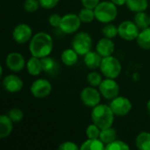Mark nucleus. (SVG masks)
<instances>
[{"label": "nucleus", "instance_id": "nucleus-1", "mask_svg": "<svg viewBox=\"0 0 150 150\" xmlns=\"http://www.w3.org/2000/svg\"><path fill=\"white\" fill-rule=\"evenodd\" d=\"M54 47L52 37L44 32L37 33L30 40L29 51L33 56L43 58L48 56Z\"/></svg>", "mask_w": 150, "mask_h": 150}, {"label": "nucleus", "instance_id": "nucleus-2", "mask_svg": "<svg viewBox=\"0 0 150 150\" xmlns=\"http://www.w3.org/2000/svg\"><path fill=\"white\" fill-rule=\"evenodd\" d=\"M114 112L110 105H98L91 111V120L101 130L111 127L114 121Z\"/></svg>", "mask_w": 150, "mask_h": 150}, {"label": "nucleus", "instance_id": "nucleus-3", "mask_svg": "<svg viewBox=\"0 0 150 150\" xmlns=\"http://www.w3.org/2000/svg\"><path fill=\"white\" fill-rule=\"evenodd\" d=\"M94 11L96 19L105 24L112 22L118 15L117 5L112 1L100 2L94 9Z\"/></svg>", "mask_w": 150, "mask_h": 150}, {"label": "nucleus", "instance_id": "nucleus-4", "mask_svg": "<svg viewBox=\"0 0 150 150\" xmlns=\"http://www.w3.org/2000/svg\"><path fill=\"white\" fill-rule=\"evenodd\" d=\"M99 69L102 74L106 78L116 79L120 75L122 67H121V63L116 57L110 55V56L103 57Z\"/></svg>", "mask_w": 150, "mask_h": 150}, {"label": "nucleus", "instance_id": "nucleus-5", "mask_svg": "<svg viewBox=\"0 0 150 150\" xmlns=\"http://www.w3.org/2000/svg\"><path fill=\"white\" fill-rule=\"evenodd\" d=\"M92 47V40L91 35L85 32L77 33L72 40V48L79 54L85 55L91 51Z\"/></svg>", "mask_w": 150, "mask_h": 150}, {"label": "nucleus", "instance_id": "nucleus-6", "mask_svg": "<svg viewBox=\"0 0 150 150\" xmlns=\"http://www.w3.org/2000/svg\"><path fill=\"white\" fill-rule=\"evenodd\" d=\"M81 19L78 15L75 13H68L62 17L60 29L66 34H71L76 33L81 25Z\"/></svg>", "mask_w": 150, "mask_h": 150}, {"label": "nucleus", "instance_id": "nucleus-7", "mask_svg": "<svg viewBox=\"0 0 150 150\" xmlns=\"http://www.w3.org/2000/svg\"><path fill=\"white\" fill-rule=\"evenodd\" d=\"M118 32L120 38L125 40L131 41L137 39L140 33V28L137 26L134 21L125 20L118 26Z\"/></svg>", "mask_w": 150, "mask_h": 150}, {"label": "nucleus", "instance_id": "nucleus-8", "mask_svg": "<svg viewBox=\"0 0 150 150\" xmlns=\"http://www.w3.org/2000/svg\"><path fill=\"white\" fill-rule=\"evenodd\" d=\"M101 93L93 86H88L82 90L80 93V98L83 105L88 107H95L100 103Z\"/></svg>", "mask_w": 150, "mask_h": 150}, {"label": "nucleus", "instance_id": "nucleus-9", "mask_svg": "<svg viewBox=\"0 0 150 150\" xmlns=\"http://www.w3.org/2000/svg\"><path fill=\"white\" fill-rule=\"evenodd\" d=\"M30 91L34 98H44L50 95L52 91V84L48 80L44 78H40L35 80L32 83Z\"/></svg>", "mask_w": 150, "mask_h": 150}, {"label": "nucleus", "instance_id": "nucleus-10", "mask_svg": "<svg viewBox=\"0 0 150 150\" xmlns=\"http://www.w3.org/2000/svg\"><path fill=\"white\" fill-rule=\"evenodd\" d=\"M98 88L101 95L109 100L115 98L120 93V85L112 78H106L103 80Z\"/></svg>", "mask_w": 150, "mask_h": 150}, {"label": "nucleus", "instance_id": "nucleus-11", "mask_svg": "<svg viewBox=\"0 0 150 150\" xmlns=\"http://www.w3.org/2000/svg\"><path fill=\"white\" fill-rule=\"evenodd\" d=\"M110 107L112 112L117 116H126L132 110V103L131 101L125 97H116L112 99L110 103Z\"/></svg>", "mask_w": 150, "mask_h": 150}, {"label": "nucleus", "instance_id": "nucleus-12", "mask_svg": "<svg viewBox=\"0 0 150 150\" xmlns=\"http://www.w3.org/2000/svg\"><path fill=\"white\" fill-rule=\"evenodd\" d=\"M33 37V31L30 25L25 23L17 25L12 31V38L18 44H24L31 40Z\"/></svg>", "mask_w": 150, "mask_h": 150}, {"label": "nucleus", "instance_id": "nucleus-13", "mask_svg": "<svg viewBox=\"0 0 150 150\" xmlns=\"http://www.w3.org/2000/svg\"><path fill=\"white\" fill-rule=\"evenodd\" d=\"M5 64L7 68L13 72L21 71L26 65L24 56L18 52H11L6 56Z\"/></svg>", "mask_w": 150, "mask_h": 150}, {"label": "nucleus", "instance_id": "nucleus-14", "mask_svg": "<svg viewBox=\"0 0 150 150\" xmlns=\"http://www.w3.org/2000/svg\"><path fill=\"white\" fill-rule=\"evenodd\" d=\"M3 86L5 91L11 93H16L22 90L24 83L22 79L16 75H8L3 79Z\"/></svg>", "mask_w": 150, "mask_h": 150}, {"label": "nucleus", "instance_id": "nucleus-15", "mask_svg": "<svg viewBox=\"0 0 150 150\" xmlns=\"http://www.w3.org/2000/svg\"><path fill=\"white\" fill-rule=\"evenodd\" d=\"M115 49V45L112 39L109 38H102L98 40L96 46V51L102 56V57H106L110 56L113 54Z\"/></svg>", "mask_w": 150, "mask_h": 150}, {"label": "nucleus", "instance_id": "nucleus-16", "mask_svg": "<svg viewBox=\"0 0 150 150\" xmlns=\"http://www.w3.org/2000/svg\"><path fill=\"white\" fill-rule=\"evenodd\" d=\"M103 57L96 51H90L84 55V64L90 69H97L100 67Z\"/></svg>", "mask_w": 150, "mask_h": 150}, {"label": "nucleus", "instance_id": "nucleus-17", "mask_svg": "<svg viewBox=\"0 0 150 150\" xmlns=\"http://www.w3.org/2000/svg\"><path fill=\"white\" fill-rule=\"evenodd\" d=\"M26 69L29 75L31 76H39L41 71L43 70L42 69V63H41V59L36 56H33L29 58V60L26 62Z\"/></svg>", "mask_w": 150, "mask_h": 150}, {"label": "nucleus", "instance_id": "nucleus-18", "mask_svg": "<svg viewBox=\"0 0 150 150\" xmlns=\"http://www.w3.org/2000/svg\"><path fill=\"white\" fill-rule=\"evenodd\" d=\"M13 122L8 115L3 114L0 117V139L7 138L12 132Z\"/></svg>", "mask_w": 150, "mask_h": 150}, {"label": "nucleus", "instance_id": "nucleus-19", "mask_svg": "<svg viewBox=\"0 0 150 150\" xmlns=\"http://www.w3.org/2000/svg\"><path fill=\"white\" fill-rule=\"evenodd\" d=\"M41 59V63H42V69L43 71H45L47 74H56L59 70L60 65L59 63L53 58L48 56L40 58Z\"/></svg>", "mask_w": 150, "mask_h": 150}, {"label": "nucleus", "instance_id": "nucleus-20", "mask_svg": "<svg viewBox=\"0 0 150 150\" xmlns=\"http://www.w3.org/2000/svg\"><path fill=\"white\" fill-rule=\"evenodd\" d=\"M78 54L73 48H67L63 50L61 54V60L66 66H73L78 61Z\"/></svg>", "mask_w": 150, "mask_h": 150}, {"label": "nucleus", "instance_id": "nucleus-21", "mask_svg": "<svg viewBox=\"0 0 150 150\" xmlns=\"http://www.w3.org/2000/svg\"><path fill=\"white\" fill-rule=\"evenodd\" d=\"M81 150H104L105 149V144L100 139H88L82 143Z\"/></svg>", "mask_w": 150, "mask_h": 150}, {"label": "nucleus", "instance_id": "nucleus-22", "mask_svg": "<svg viewBox=\"0 0 150 150\" xmlns=\"http://www.w3.org/2000/svg\"><path fill=\"white\" fill-rule=\"evenodd\" d=\"M136 40L140 47L147 50L150 49V26L140 32Z\"/></svg>", "mask_w": 150, "mask_h": 150}, {"label": "nucleus", "instance_id": "nucleus-23", "mask_svg": "<svg viewBox=\"0 0 150 150\" xmlns=\"http://www.w3.org/2000/svg\"><path fill=\"white\" fill-rule=\"evenodd\" d=\"M135 145L140 150H150V133L142 132L135 140Z\"/></svg>", "mask_w": 150, "mask_h": 150}, {"label": "nucleus", "instance_id": "nucleus-24", "mask_svg": "<svg viewBox=\"0 0 150 150\" xmlns=\"http://www.w3.org/2000/svg\"><path fill=\"white\" fill-rule=\"evenodd\" d=\"M127 6L131 11H145L149 6L148 0H127Z\"/></svg>", "mask_w": 150, "mask_h": 150}, {"label": "nucleus", "instance_id": "nucleus-25", "mask_svg": "<svg viewBox=\"0 0 150 150\" xmlns=\"http://www.w3.org/2000/svg\"><path fill=\"white\" fill-rule=\"evenodd\" d=\"M117 138V132L114 128L108 127L105 129H102L100 132V136L99 139L105 144H109L111 142H112L113 141H115Z\"/></svg>", "mask_w": 150, "mask_h": 150}, {"label": "nucleus", "instance_id": "nucleus-26", "mask_svg": "<svg viewBox=\"0 0 150 150\" xmlns=\"http://www.w3.org/2000/svg\"><path fill=\"white\" fill-rule=\"evenodd\" d=\"M134 23L140 29H145L150 25V16L145 11L136 12L134 16Z\"/></svg>", "mask_w": 150, "mask_h": 150}, {"label": "nucleus", "instance_id": "nucleus-27", "mask_svg": "<svg viewBox=\"0 0 150 150\" xmlns=\"http://www.w3.org/2000/svg\"><path fill=\"white\" fill-rule=\"evenodd\" d=\"M78 16H79L81 21L83 23H91L96 18L94 9H91V8H87V7H83V9H81Z\"/></svg>", "mask_w": 150, "mask_h": 150}, {"label": "nucleus", "instance_id": "nucleus-28", "mask_svg": "<svg viewBox=\"0 0 150 150\" xmlns=\"http://www.w3.org/2000/svg\"><path fill=\"white\" fill-rule=\"evenodd\" d=\"M106 150H129L130 147L123 141L120 140H115L112 142L105 145Z\"/></svg>", "mask_w": 150, "mask_h": 150}, {"label": "nucleus", "instance_id": "nucleus-29", "mask_svg": "<svg viewBox=\"0 0 150 150\" xmlns=\"http://www.w3.org/2000/svg\"><path fill=\"white\" fill-rule=\"evenodd\" d=\"M102 33L104 34L105 37L109 38V39H113L115 38L118 34V27H116L114 25L112 24H107L105 25L103 29H102Z\"/></svg>", "mask_w": 150, "mask_h": 150}, {"label": "nucleus", "instance_id": "nucleus-30", "mask_svg": "<svg viewBox=\"0 0 150 150\" xmlns=\"http://www.w3.org/2000/svg\"><path fill=\"white\" fill-rule=\"evenodd\" d=\"M102 81L103 79H102L101 75L97 71H92L89 73V75L87 76V82L91 86H93V87L99 86Z\"/></svg>", "mask_w": 150, "mask_h": 150}, {"label": "nucleus", "instance_id": "nucleus-31", "mask_svg": "<svg viewBox=\"0 0 150 150\" xmlns=\"http://www.w3.org/2000/svg\"><path fill=\"white\" fill-rule=\"evenodd\" d=\"M100 132H101V129L96 124L93 123V124L88 126L85 133H86L88 139H99Z\"/></svg>", "mask_w": 150, "mask_h": 150}, {"label": "nucleus", "instance_id": "nucleus-32", "mask_svg": "<svg viewBox=\"0 0 150 150\" xmlns=\"http://www.w3.org/2000/svg\"><path fill=\"white\" fill-rule=\"evenodd\" d=\"M7 115L9 116V118L11 120V121L13 123H18L24 118L23 112L20 109H18V108H12V109H11L8 112Z\"/></svg>", "mask_w": 150, "mask_h": 150}, {"label": "nucleus", "instance_id": "nucleus-33", "mask_svg": "<svg viewBox=\"0 0 150 150\" xmlns=\"http://www.w3.org/2000/svg\"><path fill=\"white\" fill-rule=\"evenodd\" d=\"M40 6L39 0H25L24 9L27 12H35Z\"/></svg>", "mask_w": 150, "mask_h": 150}, {"label": "nucleus", "instance_id": "nucleus-34", "mask_svg": "<svg viewBox=\"0 0 150 150\" xmlns=\"http://www.w3.org/2000/svg\"><path fill=\"white\" fill-rule=\"evenodd\" d=\"M61 21H62V16H60L59 14H56V13L51 14L48 18L49 24L54 27H60Z\"/></svg>", "mask_w": 150, "mask_h": 150}, {"label": "nucleus", "instance_id": "nucleus-35", "mask_svg": "<svg viewBox=\"0 0 150 150\" xmlns=\"http://www.w3.org/2000/svg\"><path fill=\"white\" fill-rule=\"evenodd\" d=\"M60 150H78L80 148L73 142H64L58 147Z\"/></svg>", "mask_w": 150, "mask_h": 150}, {"label": "nucleus", "instance_id": "nucleus-36", "mask_svg": "<svg viewBox=\"0 0 150 150\" xmlns=\"http://www.w3.org/2000/svg\"><path fill=\"white\" fill-rule=\"evenodd\" d=\"M60 0H39L40 4L44 9H52L55 7Z\"/></svg>", "mask_w": 150, "mask_h": 150}, {"label": "nucleus", "instance_id": "nucleus-37", "mask_svg": "<svg viewBox=\"0 0 150 150\" xmlns=\"http://www.w3.org/2000/svg\"><path fill=\"white\" fill-rule=\"evenodd\" d=\"M81 2L83 7H87L91 9H95L96 6L100 3L99 0H81Z\"/></svg>", "mask_w": 150, "mask_h": 150}, {"label": "nucleus", "instance_id": "nucleus-38", "mask_svg": "<svg viewBox=\"0 0 150 150\" xmlns=\"http://www.w3.org/2000/svg\"><path fill=\"white\" fill-rule=\"evenodd\" d=\"M113 4H115L117 6H122L127 4V0H111Z\"/></svg>", "mask_w": 150, "mask_h": 150}, {"label": "nucleus", "instance_id": "nucleus-39", "mask_svg": "<svg viewBox=\"0 0 150 150\" xmlns=\"http://www.w3.org/2000/svg\"><path fill=\"white\" fill-rule=\"evenodd\" d=\"M147 110H148V112L149 113L150 115V99L148 101V103H147Z\"/></svg>", "mask_w": 150, "mask_h": 150}]
</instances>
